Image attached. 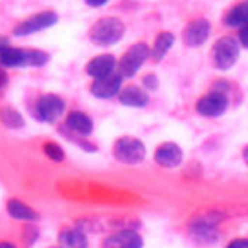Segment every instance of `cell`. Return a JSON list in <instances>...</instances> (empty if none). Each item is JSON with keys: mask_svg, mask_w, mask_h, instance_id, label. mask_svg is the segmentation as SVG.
Returning a JSON list of instances; mask_svg holds the SVG:
<instances>
[{"mask_svg": "<svg viewBox=\"0 0 248 248\" xmlns=\"http://www.w3.org/2000/svg\"><path fill=\"white\" fill-rule=\"evenodd\" d=\"M48 62V54L37 48H19L0 41V66L2 68H29V66H45Z\"/></svg>", "mask_w": 248, "mask_h": 248, "instance_id": "6da1fadb", "label": "cell"}, {"mask_svg": "<svg viewBox=\"0 0 248 248\" xmlns=\"http://www.w3.org/2000/svg\"><path fill=\"white\" fill-rule=\"evenodd\" d=\"M124 31L126 27L118 17H101L89 29V39L99 46H110L122 39Z\"/></svg>", "mask_w": 248, "mask_h": 248, "instance_id": "7a4b0ae2", "label": "cell"}, {"mask_svg": "<svg viewBox=\"0 0 248 248\" xmlns=\"http://www.w3.org/2000/svg\"><path fill=\"white\" fill-rule=\"evenodd\" d=\"M211 54H213V64L217 70H231L240 56V45L234 37L227 35V37H221L213 45Z\"/></svg>", "mask_w": 248, "mask_h": 248, "instance_id": "3957f363", "label": "cell"}, {"mask_svg": "<svg viewBox=\"0 0 248 248\" xmlns=\"http://www.w3.org/2000/svg\"><path fill=\"white\" fill-rule=\"evenodd\" d=\"M149 58V46L145 43H136L132 45L124 56L120 58V62H116V68H118V74L122 78H132L136 76V72L145 64V60Z\"/></svg>", "mask_w": 248, "mask_h": 248, "instance_id": "277c9868", "label": "cell"}, {"mask_svg": "<svg viewBox=\"0 0 248 248\" xmlns=\"http://www.w3.org/2000/svg\"><path fill=\"white\" fill-rule=\"evenodd\" d=\"M66 110V103L62 97L54 95V93H46V95H41L35 103V118L41 120V122H46V124H54Z\"/></svg>", "mask_w": 248, "mask_h": 248, "instance_id": "5b68a950", "label": "cell"}, {"mask_svg": "<svg viewBox=\"0 0 248 248\" xmlns=\"http://www.w3.org/2000/svg\"><path fill=\"white\" fill-rule=\"evenodd\" d=\"M112 153L120 163L138 165L145 157V145L134 136H124V138L116 140V143L112 147Z\"/></svg>", "mask_w": 248, "mask_h": 248, "instance_id": "8992f818", "label": "cell"}, {"mask_svg": "<svg viewBox=\"0 0 248 248\" xmlns=\"http://www.w3.org/2000/svg\"><path fill=\"white\" fill-rule=\"evenodd\" d=\"M56 21H58V14L52 12V10H45V12L33 14L31 17L19 21L14 27V35L16 37H25V35H31V33H39V31H45V29L52 27Z\"/></svg>", "mask_w": 248, "mask_h": 248, "instance_id": "52a82bcc", "label": "cell"}, {"mask_svg": "<svg viewBox=\"0 0 248 248\" xmlns=\"http://www.w3.org/2000/svg\"><path fill=\"white\" fill-rule=\"evenodd\" d=\"M227 107H229V99H227L225 91H219V89L205 93V95H203L202 99H198V103H196L198 114L209 116V118L221 116V114L227 110Z\"/></svg>", "mask_w": 248, "mask_h": 248, "instance_id": "ba28073f", "label": "cell"}, {"mask_svg": "<svg viewBox=\"0 0 248 248\" xmlns=\"http://www.w3.org/2000/svg\"><path fill=\"white\" fill-rule=\"evenodd\" d=\"M122 89V76L118 72H112L105 78H97L91 83V93L97 99H112Z\"/></svg>", "mask_w": 248, "mask_h": 248, "instance_id": "9c48e42d", "label": "cell"}, {"mask_svg": "<svg viewBox=\"0 0 248 248\" xmlns=\"http://www.w3.org/2000/svg\"><path fill=\"white\" fill-rule=\"evenodd\" d=\"M141 246H143L141 236L130 229L116 231V232L108 234L101 244V248H141Z\"/></svg>", "mask_w": 248, "mask_h": 248, "instance_id": "30bf717a", "label": "cell"}, {"mask_svg": "<svg viewBox=\"0 0 248 248\" xmlns=\"http://www.w3.org/2000/svg\"><path fill=\"white\" fill-rule=\"evenodd\" d=\"M153 159H155L161 167H165V169H174V167H178L180 161H182V149H180L176 143H172V141H165V143H161V145L155 149Z\"/></svg>", "mask_w": 248, "mask_h": 248, "instance_id": "8fae6325", "label": "cell"}, {"mask_svg": "<svg viewBox=\"0 0 248 248\" xmlns=\"http://www.w3.org/2000/svg\"><path fill=\"white\" fill-rule=\"evenodd\" d=\"M209 31H211V25L207 19H194L184 29V43L188 46H200L207 41Z\"/></svg>", "mask_w": 248, "mask_h": 248, "instance_id": "7c38bea8", "label": "cell"}, {"mask_svg": "<svg viewBox=\"0 0 248 248\" xmlns=\"http://www.w3.org/2000/svg\"><path fill=\"white\" fill-rule=\"evenodd\" d=\"M87 76H91L93 79L97 78H105L112 72H116V58L112 54H99L95 58H91L85 66Z\"/></svg>", "mask_w": 248, "mask_h": 248, "instance_id": "4fadbf2b", "label": "cell"}, {"mask_svg": "<svg viewBox=\"0 0 248 248\" xmlns=\"http://www.w3.org/2000/svg\"><path fill=\"white\" fill-rule=\"evenodd\" d=\"M66 128L78 136H89L93 132V120L81 110H72L66 116Z\"/></svg>", "mask_w": 248, "mask_h": 248, "instance_id": "5bb4252c", "label": "cell"}, {"mask_svg": "<svg viewBox=\"0 0 248 248\" xmlns=\"http://www.w3.org/2000/svg\"><path fill=\"white\" fill-rule=\"evenodd\" d=\"M118 101L126 107H145L149 103V95L138 85H128L118 91Z\"/></svg>", "mask_w": 248, "mask_h": 248, "instance_id": "9a60e30c", "label": "cell"}, {"mask_svg": "<svg viewBox=\"0 0 248 248\" xmlns=\"http://www.w3.org/2000/svg\"><path fill=\"white\" fill-rule=\"evenodd\" d=\"M6 209H8L10 217L16 219V221H37L39 219V213L33 207H29L27 203L19 202V200H8Z\"/></svg>", "mask_w": 248, "mask_h": 248, "instance_id": "2e32d148", "label": "cell"}, {"mask_svg": "<svg viewBox=\"0 0 248 248\" xmlns=\"http://www.w3.org/2000/svg\"><path fill=\"white\" fill-rule=\"evenodd\" d=\"M172 45H174V35H172L170 31H161V33L157 35L155 43H153V48L149 50V56H151L155 62H159V60L165 58V54L170 50Z\"/></svg>", "mask_w": 248, "mask_h": 248, "instance_id": "e0dca14e", "label": "cell"}, {"mask_svg": "<svg viewBox=\"0 0 248 248\" xmlns=\"http://www.w3.org/2000/svg\"><path fill=\"white\" fill-rule=\"evenodd\" d=\"M246 23H248V0H242L225 14V25L240 29Z\"/></svg>", "mask_w": 248, "mask_h": 248, "instance_id": "ac0fdd59", "label": "cell"}, {"mask_svg": "<svg viewBox=\"0 0 248 248\" xmlns=\"http://www.w3.org/2000/svg\"><path fill=\"white\" fill-rule=\"evenodd\" d=\"M60 244L62 248H87L89 240L79 229H64L60 232Z\"/></svg>", "mask_w": 248, "mask_h": 248, "instance_id": "d6986e66", "label": "cell"}, {"mask_svg": "<svg viewBox=\"0 0 248 248\" xmlns=\"http://www.w3.org/2000/svg\"><path fill=\"white\" fill-rule=\"evenodd\" d=\"M0 122L6 128H21L25 124L23 116L16 108H12V107H2L0 108Z\"/></svg>", "mask_w": 248, "mask_h": 248, "instance_id": "ffe728a7", "label": "cell"}, {"mask_svg": "<svg viewBox=\"0 0 248 248\" xmlns=\"http://www.w3.org/2000/svg\"><path fill=\"white\" fill-rule=\"evenodd\" d=\"M43 151L50 161H64V149L54 141H46L43 145Z\"/></svg>", "mask_w": 248, "mask_h": 248, "instance_id": "44dd1931", "label": "cell"}, {"mask_svg": "<svg viewBox=\"0 0 248 248\" xmlns=\"http://www.w3.org/2000/svg\"><path fill=\"white\" fill-rule=\"evenodd\" d=\"M236 41H238V45H242V46L248 48V23L240 27V33H238V39Z\"/></svg>", "mask_w": 248, "mask_h": 248, "instance_id": "7402d4cb", "label": "cell"}, {"mask_svg": "<svg viewBox=\"0 0 248 248\" xmlns=\"http://www.w3.org/2000/svg\"><path fill=\"white\" fill-rule=\"evenodd\" d=\"M227 248H248V238H234L227 244Z\"/></svg>", "mask_w": 248, "mask_h": 248, "instance_id": "603a6c76", "label": "cell"}, {"mask_svg": "<svg viewBox=\"0 0 248 248\" xmlns=\"http://www.w3.org/2000/svg\"><path fill=\"white\" fill-rule=\"evenodd\" d=\"M143 85L149 87V89H155V87H157V78H155L153 74H147V76L143 78Z\"/></svg>", "mask_w": 248, "mask_h": 248, "instance_id": "cb8c5ba5", "label": "cell"}, {"mask_svg": "<svg viewBox=\"0 0 248 248\" xmlns=\"http://www.w3.org/2000/svg\"><path fill=\"white\" fill-rule=\"evenodd\" d=\"M6 85H8V74H6V72H4V68L0 66V91H2Z\"/></svg>", "mask_w": 248, "mask_h": 248, "instance_id": "d4e9b609", "label": "cell"}, {"mask_svg": "<svg viewBox=\"0 0 248 248\" xmlns=\"http://www.w3.org/2000/svg\"><path fill=\"white\" fill-rule=\"evenodd\" d=\"M108 0H85V4L87 6H91V8H99V6H105Z\"/></svg>", "mask_w": 248, "mask_h": 248, "instance_id": "484cf974", "label": "cell"}, {"mask_svg": "<svg viewBox=\"0 0 248 248\" xmlns=\"http://www.w3.org/2000/svg\"><path fill=\"white\" fill-rule=\"evenodd\" d=\"M0 248H16L14 242H0Z\"/></svg>", "mask_w": 248, "mask_h": 248, "instance_id": "4316f807", "label": "cell"}, {"mask_svg": "<svg viewBox=\"0 0 248 248\" xmlns=\"http://www.w3.org/2000/svg\"><path fill=\"white\" fill-rule=\"evenodd\" d=\"M244 161H246V165H248V147L244 149Z\"/></svg>", "mask_w": 248, "mask_h": 248, "instance_id": "83f0119b", "label": "cell"}]
</instances>
